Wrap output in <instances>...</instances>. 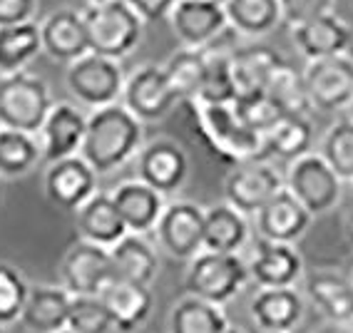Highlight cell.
Listing matches in <instances>:
<instances>
[{
  "mask_svg": "<svg viewBox=\"0 0 353 333\" xmlns=\"http://www.w3.org/2000/svg\"><path fill=\"white\" fill-rule=\"evenodd\" d=\"M154 232L162 252L179 261H192L204 252V209L194 201H172L164 207Z\"/></svg>",
  "mask_w": 353,
  "mask_h": 333,
  "instance_id": "cell-11",
  "label": "cell"
},
{
  "mask_svg": "<svg viewBox=\"0 0 353 333\" xmlns=\"http://www.w3.org/2000/svg\"><path fill=\"white\" fill-rule=\"evenodd\" d=\"M319 154L336 172L341 182H353V120H341L328 127Z\"/></svg>",
  "mask_w": 353,
  "mask_h": 333,
  "instance_id": "cell-37",
  "label": "cell"
},
{
  "mask_svg": "<svg viewBox=\"0 0 353 333\" xmlns=\"http://www.w3.org/2000/svg\"><path fill=\"white\" fill-rule=\"evenodd\" d=\"M0 333H6V331H3V328H0Z\"/></svg>",
  "mask_w": 353,
  "mask_h": 333,
  "instance_id": "cell-51",
  "label": "cell"
},
{
  "mask_svg": "<svg viewBox=\"0 0 353 333\" xmlns=\"http://www.w3.org/2000/svg\"><path fill=\"white\" fill-rule=\"evenodd\" d=\"M281 189H284V176L266 159L236 164L224 179L227 204L244 216H256L266 201L274 199Z\"/></svg>",
  "mask_w": 353,
  "mask_h": 333,
  "instance_id": "cell-8",
  "label": "cell"
},
{
  "mask_svg": "<svg viewBox=\"0 0 353 333\" xmlns=\"http://www.w3.org/2000/svg\"><path fill=\"white\" fill-rule=\"evenodd\" d=\"M110 259H112V269L117 279L150 286L157 276V252L152 249V244L145 236L127 234L125 239H120L110 249Z\"/></svg>",
  "mask_w": 353,
  "mask_h": 333,
  "instance_id": "cell-29",
  "label": "cell"
},
{
  "mask_svg": "<svg viewBox=\"0 0 353 333\" xmlns=\"http://www.w3.org/2000/svg\"><path fill=\"white\" fill-rule=\"evenodd\" d=\"M346 279H348V283H351V289H353V259L348 261V269H346Z\"/></svg>",
  "mask_w": 353,
  "mask_h": 333,
  "instance_id": "cell-46",
  "label": "cell"
},
{
  "mask_svg": "<svg viewBox=\"0 0 353 333\" xmlns=\"http://www.w3.org/2000/svg\"><path fill=\"white\" fill-rule=\"evenodd\" d=\"M170 26L182 48L202 50L229 28L224 0H179Z\"/></svg>",
  "mask_w": 353,
  "mask_h": 333,
  "instance_id": "cell-13",
  "label": "cell"
},
{
  "mask_svg": "<svg viewBox=\"0 0 353 333\" xmlns=\"http://www.w3.org/2000/svg\"><path fill=\"white\" fill-rule=\"evenodd\" d=\"M284 63L279 52L266 45H246L239 48L232 63V85L236 97L264 92L266 82L274 75V70Z\"/></svg>",
  "mask_w": 353,
  "mask_h": 333,
  "instance_id": "cell-28",
  "label": "cell"
},
{
  "mask_svg": "<svg viewBox=\"0 0 353 333\" xmlns=\"http://www.w3.org/2000/svg\"><path fill=\"white\" fill-rule=\"evenodd\" d=\"M303 85L309 105L321 112L348 110L353 102V57L336 55L311 60L303 68Z\"/></svg>",
  "mask_w": 353,
  "mask_h": 333,
  "instance_id": "cell-9",
  "label": "cell"
},
{
  "mask_svg": "<svg viewBox=\"0 0 353 333\" xmlns=\"http://www.w3.org/2000/svg\"><path fill=\"white\" fill-rule=\"evenodd\" d=\"M88 130V114L75 102H55L40 130V147L48 164L77 157Z\"/></svg>",
  "mask_w": 353,
  "mask_h": 333,
  "instance_id": "cell-15",
  "label": "cell"
},
{
  "mask_svg": "<svg viewBox=\"0 0 353 333\" xmlns=\"http://www.w3.org/2000/svg\"><path fill=\"white\" fill-rule=\"evenodd\" d=\"M274 102H276L286 114H306L309 110V94H306V85H303V72H299L294 65L284 63L274 70V75L269 77L264 90Z\"/></svg>",
  "mask_w": 353,
  "mask_h": 333,
  "instance_id": "cell-36",
  "label": "cell"
},
{
  "mask_svg": "<svg viewBox=\"0 0 353 333\" xmlns=\"http://www.w3.org/2000/svg\"><path fill=\"white\" fill-rule=\"evenodd\" d=\"M341 179L336 172L323 162L319 152H311L306 157L289 164L284 176V187L289 189L294 199L301 204L311 216H321L341 201Z\"/></svg>",
  "mask_w": 353,
  "mask_h": 333,
  "instance_id": "cell-7",
  "label": "cell"
},
{
  "mask_svg": "<svg viewBox=\"0 0 353 333\" xmlns=\"http://www.w3.org/2000/svg\"><path fill=\"white\" fill-rule=\"evenodd\" d=\"M38 10V0H0V28L30 23Z\"/></svg>",
  "mask_w": 353,
  "mask_h": 333,
  "instance_id": "cell-42",
  "label": "cell"
},
{
  "mask_svg": "<svg viewBox=\"0 0 353 333\" xmlns=\"http://www.w3.org/2000/svg\"><path fill=\"white\" fill-rule=\"evenodd\" d=\"M142 150V122L127 112L122 102L88 114V130L80 147V157L97 176L120 170Z\"/></svg>",
  "mask_w": 353,
  "mask_h": 333,
  "instance_id": "cell-1",
  "label": "cell"
},
{
  "mask_svg": "<svg viewBox=\"0 0 353 333\" xmlns=\"http://www.w3.org/2000/svg\"><path fill=\"white\" fill-rule=\"evenodd\" d=\"M65 82L77 105L90 107V110L117 105L125 90V75H122L120 63L92 55V52L68 65Z\"/></svg>",
  "mask_w": 353,
  "mask_h": 333,
  "instance_id": "cell-6",
  "label": "cell"
},
{
  "mask_svg": "<svg viewBox=\"0 0 353 333\" xmlns=\"http://www.w3.org/2000/svg\"><path fill=\"white\" fill-rule=\"evenodd\" d=\"M234 110L239 114V120L244 122L252 132H256L259 137H266V134L276 127V122L281 120V117H286L284 110H281L266 92L236 97V100H234Z\"/></svg>",
  "mask_w": 353,
  "mask_h": 333,
  "instance_id": "cell-38",
  "label": "cell"
},
{
  "mask_svg": "<svg viewBox=\"0 0 353 333\" xmlns=\"http://www.w3.org/2000/svg\"><path fill=\"white\" fill-rule=\"evenodd\" d=\"M90 6H105V3H112V0H88Z\"/></svg>",
  "mask_w": 353,
  "mask_h": 333,
  "instance_id": "cell-47",
  "label": "cell"
},
{
  "mask_svg": "<svg viewBox=\"0 0 353 333\" xmlns=\"http://www.w3.org/2000/svg\"><path fill=\"white\" fill-rule=\"evenodd\" d=\"M43 159V147L35 134L0 130V176H26Z\"/></svg>",
  "mask_w": 353,
  "mask_h": 333,
  "instance_id": "cell-35",
  "label": "cell"
},
{
  "mask_svg": "<svg viewBox=\"0 0 353 333\" xmlns=\"http://www.w3.org/2000/svg\"><path fill=\"white\" fill-rule=\"evenodd\" d=\"M112 201L117 212H120L122 221L130 234L145 236L147 232L157 229V221L164 212V196L147 187L145 182L132 179V182H122L120 187L112 192Z\"/></svg>",
  "mask_w": 353,
  "mask_h": 333,
  "instance_id": "cell-23",
  "label": "cell"
},
{
  "mask_svg": "<svg viewBox=\"0 0 353 333\" xmlns=\"http://www.w3.org/2000/svg\"><path fill=\"white\" fill-rule=\"evenodd\" d=\"M224 13L229 28L246 38H264L281 23L279 0H224Z\"/></svg>",
  "mask_w": 353,
  "mask_h": 333,
  "instance_id": "cell-32",
  "label": "cell"
},
{
  "mask_svg": "<svg viewBox=\"0 0 353 333\" xmlns=\"http://www.w3.org/2000/svg\"><path fill=\"white\" fill-rule=\"evenodd\" d=\"M120 102L127 112H132L145 125L164 120L179 105V97L172 90L162 65H142L125 80Z\"/></svg>",
  "mask_w": 353,
  "mask_h": 333,
  "instance_id": "cell-10",
  "label": "cell"
},
{
  "mask_svg": "<svg viewBox=\"0 0 353 333\" xmlns=\"http://www.w3.org/2000/svg\"><path fill=\"white\" fill-rule=\"evenodd\" d=\"M40 40H43V52L57 63L72 65L75 60L90 52L88 30L85 20L77 10H55L52 15L40 23Z\"/></svg>",
  "mask_w": 353,
  "mask_h": 333,
  "instance_id": "cell-20",
  "label": "cell"
},
{
  "mask_svg": "<svg viewBox=\"0 0 353 333\" xmlns=\"http://www.w3.org/2000/svg\"><path fill=\"white\" fill-rule=\"evenodd\" d=\"M63 286L72 296H97L110 279H114L110 249L90 241H75L60 264Z\"/></svg>",
  "mask_w": 353,
  "mask_h": 333,
  "instance_id": "cell-14",
  "label": "cell"
},
{
  "mask_svg": "<svg viewBox=\"0 0 353 333\" xmlns=\"http://www.w3.org/2000/svg\"><path fill=\"white\" fill-rule=\"evenodd\" d=\"M256 219V232L261 241H274V244H296L303 234L309 232L311 216L306 209L294 199L289 189H281L274 199H269L261 207V212L254 216Z\"/></svg>",
  "mask_w": 353,
  "mask_h": 333,
  "instance_id": "cell-17",
  "label": "cell"
},
{
  "mask_svg": "<svg viewBox=\"0 0 353 333\" xmlns=\"http://www.w3.org/2000/svg\"><path fill=\"white\" fill-rule=\"evenodd\" d=\"M348 110H351V120H353V102H351V107H348Z\"/></svg>",
  "mask_w": 353,
  "mask_h": 333,
  "instance_id": "cell-49",
  "label": "cell"
},
{
  "mask_svg": "<svg viewBox=\"0 0 353 333\" xmlns=\"http://www.w3.org/2000/svg\"><path fill=\"white\" fill-rule=\"evenodd\" d=\"M229 319L221 306L184 296L170 311V333H227Z\"/></svg>",
  "mask_w": 353,
  "mask_h": 333,
  "instance_id": "cell-34",
  "label": "cell"
},
{
  "mask_svg": "<svg viewBox=\"0 0 353 333\" xmlns=\"http://www.w3.org/2000/svg\"><path fill=\"white\" fill-rule=\"evenodd\" d=\"M343 232H346V239H348V244H351V249H353V209L348 212V216H346V227H343Z\"/></svg>",
  "mask_w": 353,
  "mask_h": 333,
  "instance_id": "cell-45",
  "label": "cell"
},
{
  "mask_svg": "<svg viewBox=\"0 0 353 333\" xmlns=\"http://www.w3.org/2000/svg\"><path fill=\"white\" fill-rule=\"evenodd\" d=\"M60 333H72V331H60Z\"/></svg>",
  "mask_w": 353,
  "mask_h": 333,
  "instance_id": "cell-50",
  "label": "cell"
},
{
  "mask_svg": "<svg viewBox=\"0 0 353 333\" xmlns=\"http://www.w3.org/2000/svg\"><path fill=\"white\" fill-rule=\"evenodd\" d=\"M336 0H279L281 8V23L291 30L299 26H306L311 20L323 18L334 13Z\"/></svg>",
  "mask_w": 353,
  "mask_h": 333,
  "instance_id": "cell-41",
  "label": "cell"
},
{
  "mask_svg": "<svg viewBox=\"0 0 353 333\" xmlns=\"http://www.w3.org/2000/svg\"><path fill=\"white\" fill-rule=\"evenodd\" d=\"M246 266L259 289H296L303 276V259L291 244L259 241L256 254Z\"/></svg>",
  "mask_w": 353,
  "mask_h": 333,
  "instance_id": "cell-18",
  "label": "cell"
},
{
  "mask_svg": "<svg viewBox=\"0 0 353 333\" xmlns=\"http://www.w3.org/2000/svg\"><path fill=\"white\" fill-rule=\"evenodd\" d=\"M311 147H314V127L309 117L286 114L264 137V157H276L291 164L311 154Z\"/></svg>",
  "mask_w": 353,
  "mask_h": 333,
  "instance_id": "cell-30",
  "label": "cell"
},
{
  "mask_svg": "<svg viewBox=\"0 0 353 333\" xmlns=\"http://www.w3.org/2000/svg\"><path fill=\"white\" fill-rule=\"evenodd\" d=\"M75 227L82 241L97 244L102 249H112L117 241L130 234L120 212L114 207L112 194H108V192H97L77 209Z\"/></svg>",
  "mask_w": 353,
  "mask_h": 333,
  "instance_id": "cell-22",
  "label": "cell"
},
{
  "mask_svg": "<svg viewBox=\"0 0 353 333\" xmlns=\"http://www.w3.org/2000/svg\"><path fill=\"white\" fill-rule=\"evenodd\" d=\"M246 281H249V266L241 261L239 254L202 252L187 266L184 289L187 296L224 306L244 289Z\"/></svg>",
  "mask_w": 353,
  "mask_h": 333,
  "instance_id": "cell-5",
  "label": "cell"
},
{
  "mask_svg": "<svg viewBox=\"0 0 353 333\" xmlns=\"http://www.w3.org/2000/svg\"><path fill=\"white\" fill-rule=\"evenodd\" d=\"M72 294L65 286H30L20 323L28 333L68 331V316Z\"/></svg>",
  "mask_w": 353,
  "mask_h": 333,
  "instance_id": "cell-24",
  "label": "cell"
},
{
  "mask_svg": "<svg viewBox=\"0 0 353 333\" xmlns=\"http://www.w3.org/2000/svg\"><path fill=\"white\" fill-rule=\"evenodd\" d=\"M68 331L72 333H114V321L97 296H72L68 316Z\"/></svg>",
  "mask_w": 353,
  "mask_h": 333,
  "instance_id": "cell-39",
  "label": "cell"
},
{
  "mask_svg": "<svg viewBox=\"0 0 353 333\" xmlns=\"http://www.w3.org/2000/svg\"><path fill=\"white\" fill-rule=\"evenodd\" d=\"M125 3L142 18V23H157L170 18L179 0H125Z\"/></svg>",
  "mask_w": 353,
  "mask_h": 333,
  "instance_id": "cell-43",
  "label": "cell"
},
{
  "mask_svg": "<svg viewBox=\"0 0 353 333\" xmlns=\"http://www.w3.org/2000/svg\"><path fill=\"white\" fill-rule=\"evenodd\" d=\"M306 296L319 311L326 316L328 323H353V289L346 274L321 269L306 276Z\"/></svg>",
  "mask_w": 353,
  "mask_h": 333,
  "instance_id": "cell-26",
  "label": "cell"
},
{
  "mask_svg": "<svg viewBox=\"0 0 353 333\" xmlns=\"http://www.w3.org/2000/svg\"><path fill=\"white\" fill-rule=\"evenodd\" d=\"M291 35H294V43L309 63L311 60H323V57L346 55L348 45H351V28L336 13L294 28Z\"/></svg>",
  "mask_w": 353,
  "mask_h": 333,
  "instance_id": "cell-25",
  "label": "cell"
},
{
  "mask_svg": "<svg viewBox=\"0 0 353 333\" xmlns=\"http://www.w3.org/2000/svg\"><path fill=\"white\" fill-rule=\"evenodd\" d=\"M190 114L194 132L216 159L232 167L264 159V137H259L239 120L234 102L196 100L190 105Z\"/></svg>",
  "mask_w": 353,
  "mask_h": 333,
  "instance_id": "cell-2",
  "label": "cell"
},
{
  "mask_svg": "<svg viewBox=\"0 0 353 333\" xmlns=\"http://www.w3.org/2000/svg\"><path fill=\"white\" fill-rule=\"evenodd\" d=\"M97 299L110 311V316L114 321V328L120 333H132L137 326H142L150 319L152 306H154V296H152L150 286L125 281V279H117V276L110 279L102 286Z\"/></svg>",
  "mask_w": 353,
  "mask_h": 333,
  "instance_id": "cell-19",
  "label": "cell"
},
{
  "mask_svg": "<svg viewBox=\"0 0 353 333\" xmlns=\"http://www.w3.org/2000/svg\"><path fill=\"white\" fill-rule=\"evenodd\" d=\"M227 333H244V331H241V328H232V326H229Z\"/></svg>",
  "mask_w": 353,
  "mask_h": 333,
  "instance_id": "cell-48",
  "label": "cell"
},
{
  "mask_svg": "<svg viewBox=\"0 0 353 333\" xmlns=\"http://www.w3.org/2000/svg\"><path fill=\"white\" fill-rule=\"evenodd\" d=\"M28 294H30V286L26 276L13 264L0 261V328L20 321Z\"/></svg>",
  "mask_w": 353,
  "mask_h": 333,
  "instance_id": "cell-40",
  "label": "cell"
},
{
  "mask_svg": "<svg viewBox=\"0 0 353 333\" xmlns=\"http://www.w3.org/2000/svg\"><path fill=\"white\" fill-rule=\"evenodd\" d=\"M314 333H353L351 326H343V323H323L321 328H316Z\"/></svg>",
  "mask_w": 353,
  "mask_h": 333,
  "instance_id": "cell-44",
  "label": "cell"
},
{
  "mask_svg": "<svg viewBox=\"0 0 353 333\" xmlns=\"http://www.w3.org/2000/svg\"><path fill=\"white\" fill-rule=\"evenodd\" d=\"M162 68L172 90L179 97V102L192 105V102H196L202 97L204 85H207V63H204L202 50L179 48L176 52H172L170 60Z\"/></svg>",
  "mask_w": 353,
  "mask_h": 333,
  "instance_id": "cell-31",
  "label": "cell"
},
{
  "mask_svg": "<svg viewBox=\"0 0 353 333\" xmlns=\"http://www.w3.org/2000/svg\"><path fill=\"white\" fill-rule=\"evenodd\" d=\"M134 159L137 179L162 196L179 192L190 176V157L174 139H154L150 145H142Z\"/></svg>",
  "mask_w": 353,
  "mask_h": 333,
  "instance_id": "cell-12",
  "label": "cell"
},
{
  "mask_svg": "<svg viewBox=\"0 0 353 333\" xmlns=\"http://www.w3.org/2000/svg\"><path fill=\"white\" fill-rule=\"evenodd\" d=\"M82 20H85V30H88L90 52L114 60V63H120L122 57L130 55L145 35V23L125 0L90 6L82 13Z\"/></svg>",
  "mask_w": 353,
  "mask_h": 333,
  "instance_id": "cell-3",
  "label": "cell"
},
{
  "mask_svg": "<svg viewBox=\"0 0 353 333\" xmlns=\"http://www.w3.org/2000/svg\"><path fill=\"white\" fill-rule=\"evenodd\" d=\"M249 239V221L241 212L224 204L204 209V252L239 254Z\"/></svg>",
  "mask_w": 353,
  "mask_h": 333,
  "instance_id": "cell-27",
  "label": "cell"
},
{
  "mask_svg": "<svg viewBox=\"0 0 353 333\" xmlns=\"http://www.w3.org/2000/svg\"><path fill=\"white\" fill-rule=\"evenodd\" d=\"M303 308L296 289H259L249 303L259 333H291L303 321Z\"/></svg>",
  "mask_w": 353,
  "mask_h": 333,
  "instance_id": "cell-21",
  "label": "cell"
},
{
  "mask_svg": "<svg viewBox=\"0 0 353 333\" xmlns=\"http://www.w3.org/2000/svg\"><path fill=\"white\" fill-rule=\"evenodd\" d=\"M92 194H97V174L80 154L48 164L45 196L57 209L77 212Z\"/></svg>",
  "mask_w": 353,
  "mask_h": 333,
  "instance_id": "cell-16",
  "label": "cell"
},
{
  "mask_svg": "<svg viewBox=\"0 0 353 333\" xmlns=\"http://www.w3.org/2000/svg\"><path fill=\"white\" fill-rule=\"evenodd\" d=\"M43 52L38 23L0 28V75L26 72L28 65Z\"/></svg>",
  "mask_w": 353,
  "mask_h": 333,
  "instance_id": "cell-33",
  "label": "cell"
},
{
  "mask_svg": "<svg viewBox=\"0 0 353 333\" xmlns=\"http://www.w3.org/2000/svg\"><path fill=\"white\" fill-rule=\"evenodd\" d=\"M52 105L50 88L43 77L30 72L0 75V130L40 134Z\"/></svg>",
  "mask_w": 353,
  "mask_h": 333,
  "instance_id": "cell-4",
  "label": "cell"
}]
</instances>
